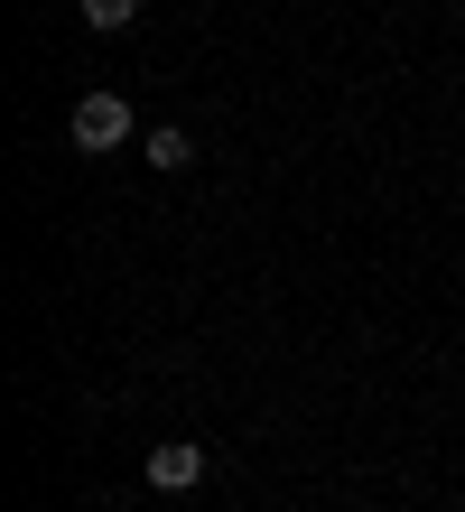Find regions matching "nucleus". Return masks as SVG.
I'll return each mask as SVG.
<instances>
[{"instance_id": "obj_1", "label": "nucleus", "mask_w": 465, "mask_h": 512, "mask_svg": "<svg viewBox=\"0 0 465 512\" xmlns=\"http://www.w3.org/2000/svg\"><path fill=\"white\" fill-rule=\"evenodd\" d=\"M66 131H75V149H93V159H103V149L131 140V103H121V94H84Z\"/></svg>"}, {"instance_id": "obj_2", "label": "nucleus", "mask_w": 465, "mask_h": 512, "mask_svg": "<svg viewBox=\"0 0 465 512\" xmlns=\"http://www.w3.org/2000/svg\"><path fill=\"white\" fill-rule=\"evenodd\" d=\"M149 485H159V494H186V485H205V447H186V438L149 447Z\"/></svg>"}, {"instance_id": "obj_3", "label": "nucleus", "mask_w": 465, "mask_h": 512, "mask_svg": "<svg viewBox=\"0 0 465 512\" xmlns=\"http://www.w3.org/2000/svg\"><path fill=\"white\" fill-rule=\"evenodd\" d=\"M140 159H149V168H186V159H196V140H186L177 122H159V131L140 140Z\"/></svg>"}, {"instance_id": "obj_4", "label": "nucleus", "mask_w": 465, "mask_h": 512, "mask_svg": "<svg viewBox=\"0 0 465 512\" xmlns=\"http://www.w3.org/2000/svg\"><path fill=\"white\" fill-rule=\"evenodd\" d=\"M75 10H84V28H131L140 0H75Z\"/></svg>"}]
</instances>
